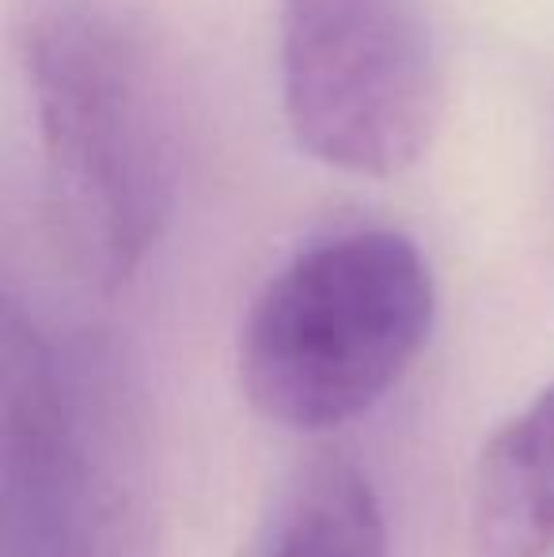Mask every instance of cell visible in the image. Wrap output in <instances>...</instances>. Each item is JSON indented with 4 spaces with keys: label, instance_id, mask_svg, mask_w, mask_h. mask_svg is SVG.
<instances>
[{
    "label": "cell",
    "instance_id": "8992f818",
    "mask_svg": "<svg viewBox=\"0 0 554 557\" xmlns=\"http://www.w3.org/2000/svg\"><path fill=\"white\" fill-rule=\"evenodd\" d=\"M111 557H145V550H130V554H111Z\"/></svg>",
    "mask_w": 554,
    "mask_h": 557
},
{
    "label": "cell",
    "instance_id": "6da1fadb",
    "mask_svg": "<svg viewBox=\"0 0 554 557\" xmlns=\"http://www.w3.org/2000/svg\"><path fill=\"white\" fill-rule=\"evenodd\" d=\"M46 213L88 285L122 288L178 194V107L163 38L122 0H46L23 27Z\"/></svg>",
    "mask_w": 554,
    "mask_h": 557
},
{
    "label": "cell",
    "instance_id": "3957f363",
    "mask_svg": "<svg viewBox=\"0 0 554 557\" xmlns=\"http://www.w3.org/2000/svg\"><path fill=\"white\" fill-rule=\"evenodd\" d=\"M281 103L311 160L392 178L426 156L444 65L426 0H281Z\"/></svg>",
    "mask_w": 554,
    "mask_h": 557
},
{
    "label": "cell",
    "instance_id": "7a4b0ae2",
    "mask_svg": "<svg viewBox=\"0 0 554 557\" xmlns=\"http://www.w3.org/2000/svg\"><path fill=\"white\" fill-rule=\"evenodd\" d=\"M436 319V285L418 243L354 227L296 250L239 326L236 372L262 421L331 433L410 372Z\"/></svg>",
    "mask_w": 554,
    "mask_h": 557
},
{
    "label": "cell",
    "instance_id": "5b68a950",
    "mask_svg": "<svg viewBox=\"0 0 554 557\" xmlns=\"http://www.w3.org/2000/svg\"><path fill=\"white\" fill-rule=\"evenodd\" d=\"M244 557H392L377 485L342 455L304 462L270 505Z\"/></svg>",
    "mask_w": 554,
    "mask_h": 557
},
{
    "label": "cell",
    "instance_id": "277c9868",
    "mask_svg": "<svg viewBox=\"0 0 554 557\" xmlns=\"http://www.w3.org/2000/svg\"><path fill=\"white\" fill-rule=\"evenodd\" d=\"M467 539L471 557H554V380L482 447Z\"/></svg>",
    "mask_w": 554,
    "mask_h": 557
}]
</instances>
